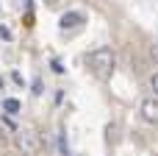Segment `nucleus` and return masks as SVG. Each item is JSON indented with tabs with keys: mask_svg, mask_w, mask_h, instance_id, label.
<instances>
[{
	"mask_svg": "<svg viewBox=\"0 0 158 156\" xmlns=\"http://www.w3.org/2000/svg\"><path fill=\"white\" fill-rule=\"evenodd\" d=\"M89 64H92V73L100 78V81H108L111 73H114V64H117V56L111 47H97L89 53Z\"/></svg>",
	"mask_w": 158,
	"mask_h": 156,
	"instance_id": "nucleus-1",
	"label": "nucleus"
},
{
	"mask_svg": "<svg viewBox=\"0 0 158 156\" xmlns=\"http://www.w3.org/2000/svg\"><path fill=\"white\" fill-rule=\"evenodd\" d=\"M81 22H83V14H78V11L61 17V28H72V25H81Z\"/></svg>",
	"mask_w": 158,
	"mask_h": 156,
	"instance_id": "nucleus-4",
	"label": "nucleus"
},
{
	"mask_svg": "<svg viewBox=\"0 0 158 156\" xmlns=\"http://www.w3.org/2000/svg\"><path fill=\"white\" fill-rule=\"evenodd\" d=\"M150 59L158 64V42H153V45H150Z\"/></svg>",
	"mask_w": 158,
	"mask_h": 156,
	"instance_id": "nucleus-6",
	"label": "nucleus"
},
{
	"mask_svg": "<svg viewBox=\"0 0 158 156\" xmlns=\"http://www.w3.org/2000/svg\"><path fill=\"white\" fill-rule=\"evenodd\" d=\"M14 142H17V148L22 151V156H36L42 151V140H39V134L31 131V128H19L17 137H14Z\"/></svg>",
	"mask_w": 158,
	"mask_h": 156,
	"instance_id": "nucleus-2",
	"label": "nucleus"
},
{
	"mask_svg": "<svg viewBox=\"0 0 158 156\" xmlns=\"http://www.w3.org/2000/svg\"><path fill=\"white\" fill-rule=\"evenodd\" d=\"M0 89H3V78H0Z\"/></svg>",
	"mask_w": 158,
	"mask_h": 156,
	"instance_id": "nucleus-10",
	"label": "nucleus"
},
{
	"mask_svg": "<svg viewBox=\"0 0 158 156\" xmlns=\"http://www.w3.org/2000/svg\"><path fill=\"white\" fill-rule=\"evenodd\" d=\"M44 3H50V6H56V3H58V0H44Z\"/></svg>",
	"mask_w": 158,
	"mask_h": 156,
	"instance_id": "nucleus-9",
	"label": "nucleus"
},
{
	"mask_svg": "<svg viewBox=\"0 0 158 156\" xmlns=\"http://www.w3.org/2000/svg\"><path fill=\"white\" fill-rule=\"evenodd\" d=\"M150 87L156 89V95H158V73H153V75H150Z\"/></svg>",
	"mask_w": 158,
	"mask_h": 156,
	"instance_id": "nucleus-7",
	"label": "nucleus"
},
{
	"mask_svg": "<svg viewBox=\"0 0 158 156\" xmlns=\"http://www.w3.org/2000/svg\"><path fill=\"white\" fill-rule=\"evenodd\" d=\"M3 109H6V114H17L19 112V100L17 98H6L3 100Z\"/></svg>",
	"mask_w": 158,
	"mask_h": 156,
	"instance_id": "nucleus-5",
	"label": "nucleus"
},
{
	"mask_svg": "<svg viewBox=\"0 0 158 156\" xmlns=\"http://www.w3.org/2000/svg\"><path fill=\"white\" fill-rule=\"evenodd\" d=\"M142 120L144 123H158V100L156 98H147V100H142Z\"/></svg>",
	"mask_w": 158,
	"mask_h": 156,
	"instance_id": "nucleus-3",
	"label": "nucleus"
},
{
	"mask_svg": "<svg viewBox=\"0 0 158 156\" xmlns=\"http://www.w3.org/2000/svg\"><path fill=\"white\" fill-rule=\"evenodd\" d=\"M3 145H6V137H3V131H0V148H3Z\"/></svg>",
	"mask_w": 158,
	"mask_h": 156,
	"instance_id": "nucleus-8",
	"label": "nucleus"
}]
</instances>
